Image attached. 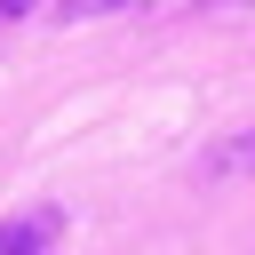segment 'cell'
Returning a JSON list of instances; mask_svg holds the SVG:
<instances>
[{"label": "cell", "mask_w": 255, "mask_h": 255, "mask_svg": "<svg viewBox=\"0 0 255 255\" xmlns=\"http://www.w3.org/2000/svg\"><path fill=\"white\" fill-rule=\"evenodd\" d=\"M64 239V207H24L0 223V255H56Z\"/></svg>", "instance_id": "1"}, {"label": "cell", "mask_w": 255, "mask_h": 255, "mask_svg": "<svg viewBox=\"0 0 255 255\" xmlns=\"http://www.w3.org/2000/svg\"><path fill=\"white\" fill-rule=\"evenodd\" d=\"M112 8H143V0H64V16H112Z\"/></svg>", "instance_id": "2"}, {"label": "cell", "mask_w": 255, "mask_h": 255, "mask_svg": "<svg viewBox=\"0 0 255 255\" xmlns=\"http://www.w3.org/2000/svg\"><path fill=\"white\" fill-rule=\"evenodd\" d=\"M223 8H239V0H223Z\"/></svg>", "instance_id": "3"}]
</instances>
